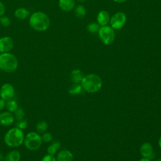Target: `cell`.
I'll use <instances>...</instances> for the list:
<instances>
[{
  "mask_svg": "<svg viewBox=\"0 0 161 161\" xmlns=\"http://www.w3.org/2000/svg\"><path fill=\"white\" fill-rule=\"evenodd\" d=\"M41 136H42V142H45V143H50L53 140V136L49 132H47V131L45 132L44 133L42 134V135Z\"/></svg>",
  "mask_w": 161,
  "mask_h": 161,
  "instance_id": "d4e9b609",
  "label": "cell"
},
{
  "mask_svg": "<svg viewBox=\"0 0 161 161\" xmlns=\"http://www.w3.org/2000/svg\"><path fill=\"white\" fill-rule=\"evenodd\" d=\"M15 94V90L13 86L9 83L4 84L0 88V97L4 100L12 99Z\"/></svg>",
  "mask_w": 161,
  "mask_h": 161,
  "instance_id": "ba28073f",
  "label": "cell"
},
{
  "mask_svg": "<svg viewBox=\"0 0 161 161\" xmlns=\"http://www.w3.org/2000/svg\"><path fill=\"white\" fill-rule=\"evenodd\" d=\"M21 153L17 150H13L9 152L4 156V161H20Z\"/></svg>",
  "mask_w": 161,
  "mask_h": 161,
  "instance_id": "9a60e30c",
  "label": "cell"
},
{
  "mask_svg": "<svg viewBox=\"0 0 161 161\" xmlns=\"http://www.w3.org/2000/svg\"><path fill=\"white\" fill-rule=\"evenodd\" d=\"M79 1H86V0H79Z\"/></svg>",
  "mask_w": 161,
  "mask_h": 161,
  "instance_id": "d590c367",
  "label": "cell"
},
{
  "mask_svg": "<svg viewBox=\"0 0 161 161\" xmlns=\"http://www.w3.org/2000/svg\"><path fill=\"white\" fill-rule=\"evenodd\" d=\"M14 116V119L16 121H19L21 119H24V117L25 116V111L23 110V109L21 108H18V109L13 113Z\"/></svg>",
  "mask_w": 161,
  "mask_h": 161,
  "instance_id": "7402d4cb",
  "label": "cell"
},
{
  "mask_svg": "<svg viewBox=\"0 0 161 161\" xmlns=\"http://www.w3.org/2000/svg\"><path fill=\"white\" fill-rule=\"evenodd\" d=\"M5 12V6L2 2L0 1V16H2Z\"/></svg>",
  "mask_w": 161,
  "mask_h": 161,
  "instance_id": "f546056e",
  "label": "cell"
},
{
  "mask_svg": "<svg viewBox=\"0 0 161 161\" xmlns=\"http://www.w3.org/2000/svg\"><path fill=\"white\" fill-rule=\"evenodd\" d=\"M18 108L17 102L14 99H9L6 102V108L8 111L14 113Z\"/></svg>",
  "mask_w": 161,
  "mask_h": 161,
  "instance_id": "d6986e66",
  "label": "cell"
},
{
  "mask_svg": "<svg viewBox=\"0 0 161 161\" xmlns=\"http://www.w3.org/2000/svg\"><path fill=\"white\" fill-rule=\"evenodd\" d=\"M74 0H58V6L60 8L66 12L70 11L75 6Z\"/></svg>",
  "mask_w": 161,
  "mask_h": 161,
  "instance_id": "4fadbf2b",
  "label": "cell"
},
{
  "mask_svg": "<svg viewBox=\"0 0 161 161\" xmlns=\"http://www.w3.org/2000/svg\"><path fill=\"white\" fill-rule=\"evenodd\" d=\"M60 148V143L58 141H53L47 148V153L54 155L57 150Z\"/></svg>",
  "mask_w": 161,
  "mask_h": 161,
  "instance_id": "ac0fdd59",
  "label": "cell"
},
{
  "mask_svg": "<svg viewBox=\"0 0 161 161\" xmlns=\"http://www.w3.org/2000/svg\"><path fill=\"white\" fill-rule=\"evenodd\" d=\"M70 77L71 80L74 83L77 84L82 81L84 77V75H83V72L80 70L74 69L71 71Z\"/></svg>",
  "mask_w": 161,
  "mask_h": 161,
  "instance_id": "2e32d148",
  "label": "cell"
},
{
  "mask_svg": "<svg viewBox=\"0 0 161 161\" xmlns=\"http://www.w3.org/2000/svg\"><path fill=\"white\" fill-rule=\"evenodd\" d=\"M113 1L114 2H116V3H123V2H125L126 0H113Z\"/></svg>",
  "mask_w": 161,
  "mask_h": 161,
  "instance_id": "d6a6232c",
  "label": "cell"
},
{
  "mask_svg": "<svg viewBox=\"0 0 161 161\" xmlns=\"http://www.w3.org/2000/svg\"><path fill=\"white\" fill-rule=\"evenodd\" d=\"M25 136L23 130L17 127H14L6 133L4 142L7 146L11 148H16L23 144Z\"/></svg>",
  "mask_w": 161,
  "mask_h": 161,
  "instance_id": "7a4b0ae2",
  "label": "cell"
},
{
  "mask_svg": "<svg viewBox=\"0 0 161 161\" xmlns=\"http://www.w3.org/2000/svg\"><path fill=\"white\" fill-rule=\"evenodd\" d=\"M6 101L2 98H0V111L3 110L6 108Z\"/></svg>",
  "mask_w": 161,
  "mask_h": 161,
  "instance_id": "f1b7e54d",
  "label": "cell"
},
{
  "mask_svg": "<svg viewBox=\"0 0 161 161\" xmlns=\"http://www.w3.org/2000/svg\"><path fill=\"white\" fill-rule=\"evenodd\" d=\"M140 153L143 157L148 158L149 159H151L154 157L152 146L150 143L147 142L142 145L140 147Z\"/></svg>",
  "mask_w": 161,
  "mask_h": 161,
  "instance_id": "8fae6325",
  "label": "cell"
},
{
  "mask_svg": "<svg viewBox=\"0 0 161 161\" xmlns=\"http://www.w3.org/2000/svg\"><path fill=\"white\" fill-rule=\"evenodd\" d=\"M29 24L33 29L38 31H43L49 28L50 20L47 14L42 11H37L30 16Z\"/></svg>",
  "mask_w": 161,
  "mask_h": 161,
  "instance_id": "6da1fadb",
  "label": "cell"
},
{
  "mask_svg": "<svg viewBox=\"0 0 161 161\" xmlns=\"http://www.w3.org/2000/svg\"><path fill=\"white\" fill-rule=\"evenodd\" d=\"M18 66V61L14 55L11 53H2L0 55V69L11 73L14 72Z\"/></svg>",
  "mask_w": 161,
  "mask_h": 161,
  "instance_id": "277c9868",
  "label": "cell"
},
{
  "mask_svg": "<svg viewBox=\"0 0 161 161\" xmlns=\"http://www.w3.org/2000/svg\"><path fill=\"white\" fill-rule=\"evenodd\" d=\"M97 21L101 26L107 25L110 21L109 13L106 11H99L97 16Z\"/></svg>",
  "mask_w": 161,
  "mask_h": 161,
  "instance_id": "5bb4252c",
  "label": "cell"
},
{
  "mask_svg": "<svg viewBox=\"0 0 161 161\" xmlns=\"http://www.w3.org/2000/svg\"><path fill=\"white\" fill-rule=\"evenodd\" d=\"M27 126H28V123L25 119L17 121V122L15 124V127H17L22 130H24L25 129H26Z\"/></svg>",
  "mask_w": 161,
  "mask_h": 161,
  "instance_id": "484cf974",
  "label": "cell"
},
{
  "mask_svg": "<svg viewBox=\"0 0 161 161\" xmlns=\"http://www.w3.org/2000/svg\"><path fill=\"white\" fill-rule=\"evenodd\" d=\"M99 28H99V24L96 23H91L88 24L87 26V30H88V31H89L90 33H92L97 32L99 31Z\"/></svg>",
  "mask_w": 161,
  "mask_h": 161,
  "instance_id": "cb8c5ba5",
  "label": "cell"
},
{
  "mask_svg": "<svg viewBox=\"0 0 161 161\" xmlns=\"http://www.w3.org/2000/svg\"><path fill=\"white\" fill-rule=\"evenodd\" d=\"M82 87L77 84L72 85L69 89V92L71 94H78L82 92Z\"/></svg>",
  "mask_w": 161,
  "mask_h": 161,
  "instance_id": "603a6c76",
  "label": "cell"
},
{
  "mask_svg": "<svg viewBox=\"0 0 161 161\" xmlns=\"http://www.w3.org/2000/svg\"><path fill=\"white\" fill-rule=\"evenodd\" d=\"M4 155L3 153L0 152V161H4Z\"/></svg>",
  "mask_w": 161,
  "mask_h": 161,
  "instance_id": "4dcf8cb0",
  "label": "cell"
},
{
  "mask_svg": "<svg viewBox=\"0 0 161 161\" xmlns=\"http://www.w3.org/2000/svg\"><path fill=\"white\" fill-rule=\"evenodd\" d=\"M14 47V40L10 36H3L0 38V52H9Z\"/></svg>",
  "mask_w": 161,
  "mask_h": 161,
  "instance_id": "9c48e42d",
  "label": "cell"
},
{
  "mask_svg": "<svg viewBox=\"0 0 161 161\" xmlns=\"http://www.w3.org/2000/svg\"><path fill=\"white\" fill-rule=\"evenodd\" d=\"M158 145H159V146H160V147L161 148V136L160 137L159 140H158Z\"/></svg>",
  "mask_w": 161,
  "mask_h": 161,
  "instance_id": "836d02e7",
  "label": "cell"
},
{
  "mask_svg": "<svg viewBox=\"0 0 161 161\" xmlns=\"http://www.w3.org/2000/svg\"><path fill=\"white\" fill-rule=\"evenodd\" d=\"M126 16L123 12H118L115 13L110 19V24L111 27L115 30L121 28L126 23Z\"/></svg>",
  "mask_w": 161,
  "mask_h": 161,
  "instance_id": "52a82bcc",
  "label": "cell"
},
{
  "mask_svg": "<svg viewBox=\"0 0 161 161\" xmlns=\"http://www.w3.org/2000/svg\"><path fill=\"white\" fill-rule=\"evenodd\" d=\"M80 82L82 89L89 93L98 91L103 85L101 77L99 75L93 74L84 77Z\"/></svg>",
  "mask_w": 161,
  "mask_h": 161,
  "instance_id": "3957f363",
  "label": "cell"
},
{
  "mask_svg": "<svg viewBox=\"0 0 161 161\" xmlns=\"http://www.w3.org/2000/svg\"><path fill=\"white\" fill-rule=\"evenodd\" d=\"M41 161H57V159L54 155L47 153L42 157Z\"/></svg>",
  "mask_w": 161,
  "mask_h": 161,
  "instance_id": "83f0119b",
  "label": "cell"
},
{
  "mask_svg": "<svg viewBox=\"0 0 161 161\" xmlns=\"http://www.w3.org/2000/svg\"><path fill=\"white\" fill-rule=\"evenodd\" d=\"M75 15L78 18H82L85 16L86 11L85 8L82 5H78L76 6L74 11Z\"/></svg>",
  "mask_w": 161,
  "mask_h": 161,
  "instance_id": "44dd1931",
  "label": "cell"
},
{
  "mask_svg": "<svg viewBox=\"0 0 161 161\" xmlns=\"http://www.w3.org/2000/svg\"><path fill=\"white\" fill-rule=\"evenodd\" d=\"M42 142V136L39 133L30 131L25 136L23 144L28 150L35 151L40 148Z\"/></svg>",
  "mask_w": 161,
  "mask_h": 161,
  "instance_id": "5b68a950",
  "label": "cell"
},
{
  "mask_svg": "<svg viewBox=\"0 0 161 161\" xmlns=\"http://www.w3.org/2000/svg\"><path fill=\"white\" fill-rule=\"evenodd\" d=\"M155 161H161V158H158V159H157V160H156Z\"/></svg>",
  "mask_w": 161,
  "mask_h": 161,
  "instance_id": "e575fe53",
  "label": "cell"
},
{
  "mask_svg": "<svg viewBox=\"0 0 161 161\" xmlns=\"http://www.w3.org/2000/svg\"><path fill=\"white\" fill-rule=\"evenodd\" d=\"M14 120L15 119L13 113L6 111L0 113V125L2 126H10L14 122Z\"/></svg>",
  "mask_w": 161,
  "mask_h": 161,
  "instance_id": "30bf717a",
  "label": "cell"
},
{
  "mask_svg": "<svg viewBox=\"0 0 161 161\" xmlns=\"http://www.w3.org/2000/svg\"><path fill=\"white\" fill-rule=\"evenodd\" d=\"M48 128L47 123L45 121H38L36 125V129L37 131V133L40 135H42L45 132L47 131Z\"/></svg>",
  "mask_w": 161,
  "mask_h": 161,
  "instance_id": "ffe728a7",
  "label": "cell"
},
{
  "mask_svg": "<svg viewBox=\"0 0 161 161\" xmlns=\"http://www.w3.org/2000/svg\"><path fill=\"white\" fill-rule=\"evenodd\" d=\"M72 153L67 150H62L59 151L57 155V161H72L73 160Z\"/></svg>",
  "mask_w": 161,
  "mask_h": 161,
  "instance_id": "7c38bea8",
  "label": "cell"
},
{
  "mask_svg": "<svg viewBox=\"0 0 161 161\" xmlns=\"http://www.w3.org/2000/svg\"><path fill=\"white\" fill-rule=\"evenodd\" d=\"M98 33L101 41L104 45H110L114 40L115 32L111 26L107 25L101 26L98 31Z\"/></svg>",
  "mask_w": 161,
  "mask_h": 161,
  "instance_id": "8992f818",
  "label": "cell"
},
{
  "mask_svg": "<svg viewBox=\"0 0 161 161\" xmlns=\"http://www.w3.org/2000/svg\"><path fill=\"white\" fill-rule=\"evenodd\" d=\"M0 23L3 26L7 27L11 24L10 19L7 16H0Z\"/></svg>",
  "mask_w": 161,
  "mask_h": 161,
  "instance_id": "4316f807",
  "label": "cell"
},
{
  "mask_svg": "<svg viewBox=\"0 0 161 161\" xmlns=\"http://www.w3.org/2000/svg\"><path fill=\"white\" fill-rule=\"evenodd\" d=\"M30 15V11L24 8H19L14 11V16L19 19H25Z\"/></svg>",
  "mask_w": 161,
  "mask_h": 161,
  "instance_id": "e0dca14e",
  "label": "cell"
},
{
  "mask_svg": "<svg viewBox=\"0 0 161 161\" xmlns=\"http://www.w3.org/2000/svg\"><path fill=\"white\" fill-rule=\"evenodd\" d=\"M139 161H150V160L149 158H145V157H143V158H141Z\"/></svg>",
  "mask_w": 161,
  "mask_h": 161,
  "instance_id": "1f68e13d",
  "label": "cell"
}]
</instances>
